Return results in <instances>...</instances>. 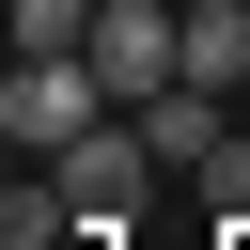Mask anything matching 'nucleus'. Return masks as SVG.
I'll return each instance as SVG.
<instances>
[{
  "label": "nucleus",
  "instance_id": "nucleus-1",
  "mask_svg": "<svg viewBox=\"0 0 250 250\" xmlns=\"http://www.w3.org/2000/svg\"><path fill=\"white\" fill-rule=\"evenodd\" d=\"M0 125H16V156H62V141H94V125H109V78H94V47H47V62H16V78H0Z\"/></svg>",
  "mask_w": 250,
  "mask_h": 250
},
{
  "label": "nucleus",
  "instance_id": "nucleus-2",
  "mask_svg": "<svg viewBox=\"0 0 250 250\" xmlns=\"http://www.w3.org/2000/svg\"><path fill=\"white\" fill-rule=\"evenodd\" d=\"M47 172L78 188V234H125V219H141V172H156V141H141V109H109V125H94V141H62Z\"/></svg>",
  "mask_w": 250,
  "mask_h": 250
},
{
  "label": "nucleus",
  "instance_id": "nucleus-3",
  "mask_svg": "<svg viewBox=\"0 0 250 250\" xmlns=\"http://www.w3.org/2000/svg\"><path fill=\"white\" fill-rule=\"evenodd\" d=\"M219 109H234V94H203V78H172V94H156V109H141V141H156V172H203V156H219V141H234V125H219Z\"/></svg>",
  "mask_w": 250,
  "mask_h": 250
},
{
  "label": "nucleus",
  "instance_id": "nucleus-4",
  "mask_svg": "<svg viewBox=\"0 0 250 250\" xmlns=\"http://www.w3.org/2000/svg\"><path fill=\"white\" fill-rule=\"evenodd\" d=\"M0 250H78V188H62L47 156H16V188H0Z\"/></svg>",
  "mask_w": 250,
  "mask_h": 250
},
{
  "label": "nucleus",
  "instance_id": "nucleus-5",
  "mask_svg": "<svg viewBox=\"0 0 250 250\" xmlns=\"http://www.w3.org/2000/svg\"><path fill=\"white\" fill-rule=\"evenodd\" d=\"M188 78L203 94H250V0H188Z\"/></svg>",
  "mask_w": 250,
  "mask_h": 250
},
{
  "label": "nucleus",
  "instance_id": "nucleus-6",
  "mask_svg": "<svg viewBox=\"0 0 250 250\" xmlns=\"http://www.w3.org/2000/svg\"><path fill=\"white\" fill-rule=\"evenodd\" d=\"M47 47H94V0H16V62H47Z\"/></svg>",
  "mask_w": 250,
  "mask_h": 250
},
{
  "label": "nucleus",
  "instance_id": "nucleus-7",
  "mask_svg": "<svg viewBox=\"0 0 250 250\" xmlns=\"http://www.w3.org/2000/svg\"><path fill=\"white\" fill-rule=\"evenodd\" d=\"M203 203H219V219H250V125H234V141L203 156Z\"/></svg>",
  "mask_w": 250,
  "mask_h": 250
}]
</instances>
